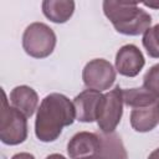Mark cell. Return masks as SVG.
<instances>
[{
  "label": "cell",
  "instance_id": "277c9868",
  "mask_svg": "<svg viewBox=\"0 0 159 159\" xmlns=\"http://www.w3.org/2000/svg\"><path fill=\"white\" fill-rule=\"evenodd\" d=\"M2 108L0 117V140L6 145H17L27 138V117L7 104L6 94L2 92Z\"/></svg>",
  "mask_w": 159,
  "mask_h": 159
},
{
  "label": "cell",
  "instance_id": "3957f363",
  "mask_svg": "<svg viewBox=\"0 0 159 159\" xmlns=\"http://www.w3.org/2000/svg\"><path fill=\"white\" fill-rule=\"evenodd\" d=\"M56 46L55 31L43 22L30 24L22 34V47L34 58L48 57Z\"/></svg>",
  "mask_w": 159,
  "mask_h": 159
},
{
  "label": "cell",
  "instance_id": "4fadbf2b",
  "mask_svg": "<svg viewBox=\"0 0 159 159\" xmlns=\"http://www.w3.org/2000/svg\"><path fill=\"white\" fill-rule=\"evenodd\" d=\"M43 15L55 24H65L75 12V1L72 0H45L42 1Z\"/></svg>",
  "mask_w": 159,
  "mask_h": 159
},
{
  "label": "cell",
  "instance_id": "ac0fdd59",
  "mask_svg": "<svg viewBox=\"0 0 159 159\" xmlns=\"http://www.w3.org/2000/svg\"><path fill=\"white\" fill-rule=\"evenodd\" d=\"M144 6L153 7V9H159V1H149V2H143Z\"/></svg>",
  "mask_w": 159,
  "mask_h": 159
},
{
  "label": "cell",
  "instance_id": "7a4b0ae2",
  "mask_svg": "<svg viewBox=\"0 0 159 159\" xmlns=\"http://www.w3.org/2000/svg\"><path fill=\"white\" fill-rule=\"evenodd\" d=\"M102 6L106 17L122 35L138 36L150 27L152 16L134 1L104 0Z\"/></svg>",
  "mask_w": 159,
  "mask_h": 159
},
{
  "label": "cell",
  "instance_id": "8992f818",
  "mask_svg": "<svg viewBox=\"0 0 159 159\" xmlns=\"http://www.w3.org/2000/svg\"><path fill=\"white\" fill-rule=\"evenodd\" d=\"M82 80L87 88L102 92L113 86L116 81V70L109 61L94 58L83 67Z\"/></svg>",
  "mask_w": 159,
  "mask_h": 159
},
{
  "label": "cell",
  "instance_id": "5b68a950",
  "mask_svg": "<svg viewBox=\"0 0 159 159\" xmlns=\"http://www.w3.org/2000/svg\"><path fill=\"white\" fill-rule=\"evenodd\" d=\"M123 88L119 86H116L112 91L103 94L96 120L101 132L112 133L116 130L123 116Z\"/></svg>",
  "mask_w": 159,
  "mask_h": 159
},
{
  "label": "cell",
  "instance_id": "e0dca14e",
  "mask_svg": "<svg viewBox=\"0 0 159 159\" xmlns=\"http://www.w3.org/2000/svg\"><path fill=\"white\" fill-rule=\"evenodd\" d=\"M11 159H36L31 153H26V152H22V153H17L15 155H12Z\"/></svg>",
  "mask_w": 159,
  "mask_h": 159
},
{
  "label": "cell",
  "instance_id": "ba28073f",
  "mask_svg": "<svg viewBox=\"0 0 159 159\" xmlns=\"http://www.w3.org/2000/svg\"><path fill=\"white\" fill-rule=\"evenodd\" d=\"M103 94L94 89H84L73 98L76 108V118L83 123H92L97 120L99 102Z\"/></svg>",
  "mask_w": 159,
  "mask_h": 159
},
{
  "label": "cell",
  "instance_id": "6da1fadb",
  "mask_svg": "<svg viewBox=\"0 0 159 159\" xmlns=\"http://www.w3.org/2000/svg\"><path fill=\"white\" fill-rule=\"evenodd\" d=\"M76 108L73 102L62 93H50L40 103L35 119V134L39 140L55 142L62 129L73 124Z\"/></svg>",
  "mask_w": 159,
  "mask_h": 159
},
{
  "label": "cell",
  "instance_id": "8fae6325",
  "mask_svg": "<svg viewBox=\"0 0 159 159\" xmlns=\"http://www.w3.org/2000/svg\"><path fill=\"white\" fill-rule=\"evenodd\" d=\"M10 102L12 107L22 112L26 117H31L37 109L39 96L34 88L26 84L16 86L10 92Z\"/></svg>",
  "mask_w": 159,
  "mask_h": 159
},
{
  "label": "cell",
  "instance_id": "2e32d148",
  "mask_svg": "<svg viewBox=\"0 0 159 159\" xmlns=\"http://www.w3.org/2000/svg\"><path fill=\"white\" fill-rule=\"evenodd\" d=\"M143 87L159 98V63L152 66L143 77Z\"/></svg>",
  "mask_w": 159,
  "mask_h": 159
},
{
  "label": "cell",
  "instance_id": "9a60e30c",
  "mask_svg": "<svg viewBox=\"0 0 159 159\" xmlns=\"http://www.w3.org/2000/svg\"><path fill=\"white\" fill-rule=\"evenodd\" d=\"M142 42L149 57L159 58V24L149 27L143 34Z\"/></svg>",
  "mask_w": 159,
  "mask_h": 159
},
{
  "label": "cell",
  "instance_id": "52a82bcc",
  "mask_svg": "<svg viewBox=\"0 0 159 159\" xmlns=\"http://www.w3.org/2000/svg\"><path fill=\"white\" fill-rule=\"evenodd\" d=\"M145 65L142 51L133 43L122 46L116 55V70L125 77H135Z\"/></svg>",
  "mask_w": 159,
  "mask_h": 159
},
{
  "label": "cell",
  "instance_id": "44dd1931",
  "mask_svg": "<svg viewBox=\"0 0 159 159\" xmlns=\"http://www.w3.org/2000/svg\"><path fill=\"white\" fill-rule=\"evenodd\" d=\"M81 159H101L98 155H88V157H84V158H81Z\"/></svg>",
  "mask_w": 159,
  "mask_h": 159
},
{
  "label": "cell",
  "instance_id": "d6986e66",
  "mask_svg": "<svg viewBox=\"0 0 159 159\" xmlns=\"http://www.w3.org/2000/svg\"><path fill=\"white\" fill-rule=\"evenodd\" d=\"M46 159H66V157H63L62 154H58V153H53V154H50L48 157H46Z\"/></svg>",
  "mask_w": 159,
  "mask_h": 159
},
{
  "label": "cell",
  "instance_id": "30bf717a",
  "mask_svg": "<svg viewBox=\"0 0 159 159\" xmlns=\"http://www.w3.org/2000/svg\"><path fill=\"white\" fill-rule=\"evenodd\" d=\"M129 120L135 132L145 133L153 130L159 123V99L147 106L132 108Z\"/></svg>",
  "mask_w": 159,
  "mask_h": 159
},
{
  "label": "cell",
  "instance_id": "7c38bea8",
  "mask_svg": "<svg viewBox=\"0 0 159 159\" xmlns=\"http://www.w3.org/2000/svg\"><path fill=\"white\" fill-rule=\"evenodd\" d=\"M101 140L98 157L101 159H128L127 150L124 148L122 138L116 133H97Z\"/></svg>",
  "mask_w": 159,
  "mask_h": 159
},
{
  "label": "cell",
  "instance_id": "5bb4252c",
  "mask_svg": "<svg viewBox=\"0 0 159 159\" xmlns=\"http://www.w3.org/2000/svg\"><path fill=\"white\" fill-rule=\"evenodd\" d=\"M157 99H159L157 96L147 91L143 86L137 87V88H128L123 89V102L125 106L130 108L140 107V106H147L150 103H154Z\"/></svg>",
  "mask_w": 159,
  "mask_h": 159
},
{
  "label": "cell",
  "instance_id": "ffe728a7",
  "mask_svg": "<svg viewBox=\"0 0 159 159\" xmlns=\"http://www.w3.org/2000/svg\"><path fill=\"white\" fill-rule=\"evenodd\" d=\"M148 159H159V148H157L155 150H153V152L149 154Z\"/></svg>",
  "mask_w": 159,
  "mask_h": 159
},
{
  "label": "cell",
  "instance_id": "9c48e42d",
  "mask_svg": "<svg viewBox=\"0 0 159 159\" xmlns=\"http://www.w3.org/2000/svg\"><path fill=\"white\" fill-rule=\"evenodd\" d=\"M101 140L97 133L78 132L67 144V153L71 159H81L88 155H98Z\"/></svg>",
  "mask_w": 159,
  "mask_h": 159
}]
</instances>
